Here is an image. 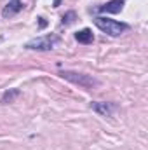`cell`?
Masks as SVG:
<instances>
[{
    "instance_id": "cell-1",
    "label": "cell",
    "mask_w": 148,
    "mask_h": 150,
    "mask_svg": "<svg viewBox=\"0 0 148 150\" xmlns=\"http://www.w3.org/2000/svg\"><path fill=\"white\" fill-rule=\"evenodd\" d=\"M94 25L106 35L110 37H118L122 35L124 32H127L131 26L127 23H120V21H115V19H110V18H105V16H96L94 18Z\"/></svg>"
},
{
    "instance_id": "cell-2",
    "label": "cell",
    "mask_w": 148,
    "mask_h": 150,
    "mask_svg": "<svg viewBox=\"0 0 148 150\" xmlns=\"http://www.w3.org/2000/svg\"><path fill=\"white\" fill-rule=\"evenodd\" d=\"M59 77H63L65 80H68L72 84H77V86H80L84 89H94V87L99 86V80H96L92 75L73 72V70H61L59 72Z\"/></svg>"
},
{
    "instance_id": "cell-3",
    "label": "cell",
    "mask_w": 148,
    "mask_h": 150,
    "mask_svg": "<svg viewBox=\"0 0 148 150\" xmlns=\"http://www.w3.org/2000/svg\"><path fill=\"white\" fill-rule=\"evenodd\" d=\"M61 38L54 33H49V35H44V37H37L32 38L25 44V49L28 51H52L58 44H59Z\"/></svg>"
},
{
    "instance_id": "cell-4",
    "label": "cell",
    "mask_w": 148,
    "mask_h": 150,
    "mask_svg": "<svg viewBox=\"0 0 148 150\" xmlns=\"http://www.w3.org/2000/svg\"><path fill=\"white\" fill-rule=\"evenodd\" d=\"M91 110L96 112L101 117H111L115 110H117V105L115 103H106V101H91Z\"/></svg>"
},
{
    "instance_id": "cell-5",
    "label": "cell",
    "mask_w": 148,
    "mask_h": 150,
    "mask_svg": "<svg viewBox=\"0 0 148 150\" xmlns=\"http://www.w3.org/2000/svg\"><path fill=\"white\" fill-rule=\"evenodd\" d=\"M124 5H125V0H108L106 4L99 5L96 9V12H99V14H118L124 11Z\"/></svg>"
},
{
    "instance_id": "cell-6",
    "label": "cell",
    "mask_w": 148,
    "mask_h": 150,
    "mask_svg": "<svg viewBox=\"0 0 148 150\" xmlns=\"http://www.w3.org/2000/svg\"><path fill=\"white\" fill-rule=\"evenodd\" d=\"M23 2L21 0H9L7 2V5L2 9V16L5 18V19H9V18H12V16H16V14H19L21 11H23Z\"/></svg>"
},
{
    "instance_id": "cell-7",
    "label": "cell",
    "mask_w": 148,
    "mask_h": 150,
    "mask_svg": "<svg viewBox=\"0 0 148 150\" xmlns=\"http://www.w3.org/2000/svg\"><path fill=\"white\" fill-rule=\"evenodd\" d=\"M73 37H75V40H77L78 44H84V45L94 42V33H92V30H89V28H84V30L75 32Z\"/></svg>"
},
{
    "instance_id": "cell-8",
    "label": "cell",
    "mask_w": 148,
    "mask_h": 150,
    "mask_svg": "<svg viewBox=\"0 0 148 150\" xmlns=\"http://www.w3.org/2000/svg\"><path fill=\"white\" fill-rule=\"evenodd\" d=\"M21 94V91L19 89H9V91H5L4 94H2V98H0V101L4 103V105H7V103H12L18 96Z\"/></svg>"
},
{
    "instance_id": "cell-9",
    "label": "cell",
    "mask_w": 148,
    "mask_h": 150,
    "mask_svg": "<svg viewBox=\"0 0 148 150\" xmlns=\"http://www.w3.org/2000/svg\"><path fill=\"white\" fill-rule=\"evenodd\" d=\"M75 19H77V12H75V11H68V12H65V14L61 16V25L68 26V25L73 23Z\"/></svg>"
},
{
    "instance_id": "cell-10",
    "label": "cell",
    "mask_w": 148,
    "mask_h": 150,
    "mask_svg": "<svg viewBox=\"0 0 148 150\" xmlns=\"http://www.w3.org/2000/svg\"><path fill=\"white\" fill-rule=\"evenodd\" d=\"M38 23H40V28H45V26H47V21H45V19L42 18V16L38 18Z\"/></svg>"
},
{
    "instance_id": "cell-11",
    "label": "cell",
    "mask_w": 148,
    "mask_h": 150,
    "mask_svg": "<svg viewBox=\"0 0 148 150\" xmlns=\"http://www.w3.org/2000/svg\"><path fill=\"white\" fill-rule=\"evenodd\" d=\"M59 2H61V0H54V7H58V5H59Z\"/></svg>"
}]
</instances>
